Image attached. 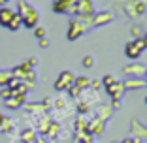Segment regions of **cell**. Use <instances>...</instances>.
<instances>
[{
	"label": "cell",
	"mask_w": 147,
	"mask_h": 143,
	"mask_svg": "<svg viewBox=\"0 0 147 143\" xmlns=\"http://www.w3.org/2000/svg\"><path fill=\"white\" fill-rule=\"evenodd\" d=\"M17 13L23 19V26H26V28H34V26H38L40 11L32 4H28L26 0H21V2L17 4Z\"/></svg>",
	"instance_id": "obj_1"
},
{
	"label": "cell",
	"mask_w": 147,
	"mask_h": 143,
	"mask_svg": "<svg viewBox=\"0 0 147 143\" xmlns=\"http://www.w3.org/2000/svg\"><path fill=\"white\" fill-rule=\"evenodd\" d=\"M91 25H92L91 19H79V17L72 19V21H70V28H68V40L70 42L78 40L79 36L87 30V26H91Z\"/></svg>",
	"instance_id": "obj_2"
},
{
	"label": "cell",
	"mask_w": 147,
	"mask_h": 143,
	"mask_svg": "<svg viewBox=\"0 0 147 143\" xmlns=\"http://www.w3.org/2000/svg\"><path fill=\"white\" fill-rule=\"evenodd\" d=\"M145 42H143V38L140 40H134V42H130V44H126L125 47V53L128 58H132V60H136V58H140V55L143 53V49H145Z\"/></svg>",
	"instance_id": "obj_3"
},
{
	"label": "cell",
	"mask_w": 147,
	"mask_h": 143,
	"mask_svg": "<svg viewBox=\"0 0 147 143\" xmlns=\"http://www.w3.org/2000/svg\"><path fill=\"white\" fill-rule=\"evenodd\" d=\"M74 79H76V77H74L72 72H68V70L61 72L59 79L55 81V91H68V89L74 85Z\"/></svg>",
	"instance_id": "obj_4"
},
{
	"label": "cell",
	"mask_w": 147,
	"mask_h": 143,
	"mask_svg": "<svg viewBox=\"0 0 147 143\" xmlns=\"http://www.w3.org/2000/svg\"><path fill=\"white\" fill-rule=\"evenodd\" d=\"M145 66L143 64H140V62H132V64H128V66H125L123 68V72H125L128 77H142L143 74H145Z\"/></svg>",
	"instance_id": "obj_5"
},
{
	"label": "cell",
	"mask_w": 147,
	"mask_h": 143,
	"mask_svg": "<svg viewBox=\"0 0 147 143\" xmlns=\"http://www.w3.org/2000/svg\"><path fill=\"white\" fill-rule=\"evenodd\" d=\"M111 21H113V13L111 11H100V13H96V15H92V19H91V23L96 25V26L108 25V23H111Z\"/></svg>",
	"instance_id": "obj_6"
},
{
	"label": "cell",
	"mask_w": 147,
	"mask_h": 143,
	"mask_svg": "<svg viewBox=\"0 0 147 143\" xmlns=\"http://www.w3.org/2000/svg\"><path fill=\"white\" fill-rule=\"evenodd\" d=\"M123 87H125V91H136V89L145 87V81H143L142 77H128L123 83Z\"/></svg>",
	"instance_id": "obj_7"
},
{
	"label": "cell",
	"mask_w": 147,
	"mask_h": 143,
	"mask_svg": "<svg viewBox=\"0 0 147 143\" xmlns=\"http://www.w3.org/2000/svg\"><path fill=\"white\" fill-rule=\"evenodd\" d=\"M13 15H15V11H13L11 8H8V6H0V25L2 26H8V23L11 21Z\"/></svg>",
	"instance_id": "obj_8"
},
{
	"label": "cell",
	"mask_w": 147,
	"mask_h": 143,
	"mask_svg": "<svg viewBox=\"0 0 147 143\" xmlns=\"http://www.w3.org/2000/svg\"><path fill=\"white\" fill-rule=\"evenodd\" d=\"M106 91H108V94L111 96L113 100H119V98L123 96V92H125V87H123V83H121V81H115L111 87H108Z\"/></svg>",
	"instance_id": "obj_9"
},
{
	"label": "cell",
	"mask_w": 147,
	"mask_h": 143,
	"mask_svg": "<svg viewBox=\"0 0 147 143\" xmlns=\"http://www.w3.org/2000/svg\"><path fill=\"white\" fill-rule=\"evenodd\" d=\"M4 104H6V107H9V109H17V107H21V105L25 104V96L23 94H13L11 98L6 100Z\"/></svg>",
	"instance_id": "obj_10"
},
{
	"label": "cell",
	"mask_w": 147,
	"mask_h": 143,
	"mask_svg": "<svg viewBox=\"0 0 147 143\" xmlns=\"http://www.w3.org/2000/svg\"><path fill=\"white\" fill-rule=\"evenodd\" d=\"M72 0H55L53 2V11L55 13H68Z\"/></svg>",
	"instance_id": "obj_11"
},
{
	"label": "cell",
	"mask_w": 147,
	"mask_h": 143,
	"mask_svg": "<svg viewBox=\"0 0 147 143\" xmlns=\"http://www.w3.org/2000/svg\"><path fill=\"white\" fill-rule=\"evenodd\" d=\"M21 26H23V19H21V15L15 11V15L11 17V21L8 23V26H6V28H8V30H11V32H15V30H19Z\"/></svg>",
	"instance_id": "obj_12"
},
{
	"label": "cell",
	"mask_w": 147,
	"mask_h": 143,
	"mask_svg": "<svg viewBox=\"0 0 147 143\" xmlns=\"http://www.w3.org/2000/svg\"><path fill=\"white\" fill-rule=\"evenodd\" d=\"M21 141L23 143H32V141H36V130H32V128H25V130L21 132Z\"/></svg>",
	"instance_id": "obj_13"
},
{
	"label": "cell",
	"mask_w": 147,
	"mask_h": 143,
	"mask_svg": "<svg viewBox=\"0 0 147 143\" xmlns=\"http://www.w3.org/2000/svg\"><path fill=\"white\" fill-rule=\"evenodd\" d=\"M74 87H78L79 91H85L87 87H91V79L89 77H76L74 79Z\"/></svg>",
	"instance_id": "obj_14"
},
{
	"label": "cell",
	"mask_w": 147,
	"mask_h": 143,
	"mask_svg": "<svg viewBox=\"0 0 147 143\" xmlns=\"http://www.w3.org/2000/svg\"><path fill=\"white\" fill-rule=\"evenodd\" d=\"M11 70H0V87H8L9 79H11Z\"/></svg>",
	"instance_id": "obj_15"
},
{
	"label": "cell",
	"mask_w": 147,
	"mask_h": 143,
	"mask_svg": "<svg viewBox=\"0 0 147 143\" xmlns=\"http://www.w3.org/2000/svg\"><path fill=\"white\" fill-rule=\"evenodd\" d=\"M143 34H145V30H143L142 25H134V26H132V36H134V40L143 38Z\"/></svg>",
	"instance_id": "obj_16"
},
{
	"label": "cell",
	"mask_w": 147,
	"mask_h": 143,
	"mask_svg": "<svg viewBox=\"0 0 147 143\" xmlns=\"http://www.w3.org/2000/svg\"><path fill=\"white\" fill-rule=\"evenodd\" d=\"M45 134H47L49 138H57V134H59V124H57V122H51V124L47 126Z\"/></svg>",
	"instance_id": "obj_17"
},
{
	"label": "cell",
	"mask_w": 147,
	"mask_h": 143,
	"mask_svg": "<svg viewBox=\"0 0 147 143\" xmlns=\"http://www.w3.org/2000/svg\"><path fill=\"white\" fill-rule=\"evenodd\" d=\"M11 96H13V91H11V89H9V87H2V91H0V98L6 102V100L11 98Z\"/></svg>",
	"instance_id": "obj_18"
},
{
	"label": "cell",
	"mask_w": 147,
	"mask_h": 143,
	"mask_svg": "<svg viewBox=\"0 0 147 143\" xmlns=\"http://www.w3.org/2000/svg\"><path fill=\"white\" fill-rule=\"evenodd\" d=\"M11 126H13L11 119H4V122H2V126H0V132H2V134H6V132L11 130Z\"/></svg>",
	"instance_id": "obj_19"
},
{
	"label": "cell",
	"mask_w": 147,
	"mask_h": 143,
	"mask_svg": "<svg viewBox=\"0 0 147 143\" xmlns=\"http://www.w3.org/2000/svg\"><path fill=\"white\" fill-rule=\"evenodd\" d=\"M34 36H36L38 40L45 38V28H43V26H34Z\"/></svg>",
	"instance_id": "obj_20"
},
{
	"label": "cell",
	"mask_w": 147,
	"mask_h": 143,
	"mask_svg": "<svg viewBox=\"0 0 147 143\" xmlns=\"http://www.w3.org/2000/svg\"><path fill=\"white\" fill-rule=\"evenodd\" d=\"M113 83H115V77H113V75H104V87H106V89L111 87Z\"/></svg>",
	"instance_id": "obj_21"
},
{
	"label": "cell",
	"mask_w": 147,
	"mask_h": 143,
	"mask_svg": "<svg viewBox=\"0 0 147 143\" xmlns=\"http://www.w3.org/2000/svg\"><path fill=\"white\" fill-rule=\"evenodd\" d=\"M92 64H94V62H92V56L87 55L85 58H83V66H85V68H92Z\"/></svg>",
	"instance_id": "obj_22"
},
{
	"label": "cell",
	"mask_w": 147,
	"mask_h": 143,
	"mask_svg": "<svg viewBox=\"0 0 147 143\" xmlns=\"http://www.w3.org/2000/svg\"><path fill=\"white\" fill-rule=\"evenodd\" d=\"M68 91H70V94H72V96H79V94H81V91H79L78 87H74V85L68 89Z\"/></svg>",
	"instance_id": "obj_23"
},
{
	"label": "cell",
	"mask_w": 147,
	"mask_h": 143,
	"mask_svg": "<svg viewBox=\"0 0 147 143\" xmlns=\"http://www.w3.org/2000/svg\"><path fill=\"white\" fill-rule=\"evenodd\" d=\"M36 62H38V58H36V56H32V58H28V60H26L25 64L28 66V68H32V66H36Z\"/></svg>",
	"instance_id": "obj_24"
},
{
	"label": "cell",
	"mask_w": 147,
	"mask_h": 143,
	"mask_svg": "<svg viewBox=\"0 0 147 143\" xmlns=\"http://www.w3.org/2000/svg\"><path fill=\"white\" fill-rule=\"evenodd\" d=\"M79 113H85V111H89V104H85V102H83V104H79Z\"/></svg>",
	"instance_id": "obj_25"
},
{
	"label": "cell",
	"mask_w": 147,
	"mask_h": 143,
	"mask_svg": "<svg viewBox=\"0 0 147 143\" xmlns=\"http://www.w3.org/2000/svg\"><path fill=\"white\" fill-rule=\"evenodd\" d=\"M91 87L96 91V89H100V87H102V83H100V81H91Z\"/></svg>",
	"instance_id": "obj_26"
},
{
	"label": "cell",
	"mask_w": 147,
	"mask_h": 143,
	"mask_svg": "<svg viewBox=\"0 0 147 143\" xmlns=\"http://www.w3.org/2000/svg\"><path fill=\"white\" fill-rule=\"evenodd\" d=\"M47 45H49L47 38H42V40H40V47H47Z\"/></svg>",
	"instance_id": "obj_27"
},
{
	"label": "cell",
	"mask_w": 147,
	"mask_h": 143,
	"mask_svg": "<svg viewBox=\"0 0 147 143\" xmlns=\"http://www.w3.org/2000/svg\"><path fill=\"white\" fill-rule=\"evenodd\" d=\"M4 119H6V117L2 115V113H0V126H2V122H4Z\"/></svg>",
	"instance_id": "obj_28"
},
{
	"label": "cell",
	"mask_w": 147,
	"mask_h": 143,
	"mask_svg": "<svg viewBox=\"0 0 147 143\" xmlns=\"http://www.w3.org/2000/svg\"><path fill=\"white\" fill-rule=\"evenodd\" d=\"M143 42H145V45H147V32L143 34Z\"/></svg>",
	"instance_id": "obj_29"
},
{
	"label": "cell",
	"mask_w": 147,
	"mask_h": 143,
	"mask_svg": "<svg viewBox=\"0 0 147 143\" xmlns=\"http://www.w3.org/2000/svg\"><path fill=\"white\" fill-rule=\"evenodd\" d=\"M123 143H136V141H132V139H125Z\"/></svg>",
	"instance_id": "obj_30"
},
{
	"label": "cell",
	"mask_w": 147,
	"mask_h": 143,
	"mask_svg": "<svg viewBox=\"0 0 147 143\" xmlns=\"http://www.w3.org/2000/svg\"><path fill=\"white\" fill-rule=\"evenodd\" d=\"M145 104H147V96H145Z\"/></svg>",
	"instance_id": "obj_31"
},
{
	"label": "cell",
	"mask_w": 147,
	"mask_h": 143,
	"mask_svg": "<svg viewBox=\"0 0 147 143\" xmlns=\"http://www.w3.org/2000/svg\"><path fill=\"white\" fill-rule=\"evenodd\" d=\"M145 75H147V70H145Z\"/></svg>",
	"instance_id": "obj_32"
},
{
	"label": "cell",
	"mask_w": 147,
	"mask_h": 143,
	"mask_svg": "<svg viewBox=\"0 0 147 143\" xmlns=\"http://www.w3.org/2000/svg\"><path fill=\"white\" fill-rule=\"evenodd\" d=\"M145 87H147V83H145Z\"/></svg>",
	"instance_id": "obj_33"
},
{
	"label": "cell",
	"mask_w": 147,
	"mask_h": 143,
	"mask_svg": "<svg viewBox=\"0 0 147 143\" xmlns=\"http://www.w3.org/2000/svg\"><path fill=\"white\" fill-rule=\"evenodd\" d=\"M111 143H113V141H111Z\"/></svg>",
	"instance_id": "obj_34"
}]
</instances>
